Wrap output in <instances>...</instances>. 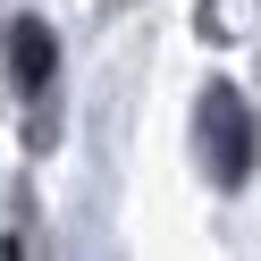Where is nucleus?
I'll use <instances>...</instances> for the list:
<instances>
[{"mask_svg":"<svg viewBox=\"0 0 261 261\" xmlns=\"http://www.w3.org/2000/svg\"><path fill=\"white\" fill-rule=\"evenodd\" d=\"M9 76H17L25 101H42V93H51V76H59V42H51V25H42V17H17V34H9Z\"/></svg>","mask_w":261,"mask_h":261,"instance_id":"f03ea898","label":"nucleus"},{"mask_svg":"<svg viewBox=\"0 0 261 261\" xmlns=\"http://www.w3.org/2000/svg\"><path fill=\"white\" fill-rule=\"evenodd\" d=\"M194 143H202V169H211L219 194L253 186V169H261V118H253V101H244L227 76L202 85V101H194Z\"/></svg>","mask_w":261,"mask_h":261,"instance_id":"f257e3e1","label":"nucleus"}]
</instances>
